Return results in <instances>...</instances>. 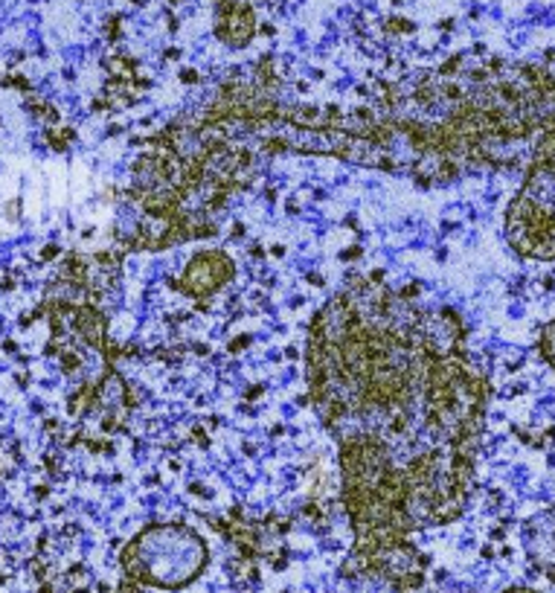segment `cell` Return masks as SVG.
I'll return each instance as SVG.
<instances>
[{
  "label": "cell",
  "mask_w": 555,
  "mask_h": 593,
  "mask_svg": "<svg viewBox=\"0 0 555 593\" xmlns=\"http://www.w3.org/2000/svg\"><path fill=\"white\" fill-rule=\"evenodd\" d=\"M462 338L451 309L410 306L384 271L352 274L311 317L308 402L338 442L355 553L370 562L465 506L489 387Z\"/></svg>",
  "instance_id": "6da1fadb"
},
{
  "label": "cell",
  "mask_w": 555,
  "mask_h": 593,
  "mask_svg": "<svg viewBox=\"0 0 555 593\" xmlns=\"http://www.w3.org/2000/svg\"><path fill=\"white\" fill-rule=\"evenodd\" d=\"M125 567L152 585H184L207 564V547L189 527H149L123 553Z\"/></svg>",
  "instance_id": "7a4b0ae2"
},
{
  "label": "cell",
  "mask_w": 555,
  "mask_h": 593,
  "mask_svg": "<svg viewBox=\"0 0 555 593\" xmlns=\"http://www.w3.org/2000/svg\"><path fill=\"white\" fill-rule=\"evenodd\" d=\"M236 277V262L224 250H198L184 268L181 291L192 300H207Z\"/></svg>",
  "instance_id": "3957f363"
},
{
  "label": "cell",
  "mask_w": 555,
  "mask_h": 593,
  "mask_svg": "<svg viewBox=\"0 0 555 593\" xmlns=\"http://www.w3.org/2000/svg\"><path fill=\"white\" fill-rule=\"evenodd\" d=\"M216 35L230 47H247L256 35V18L250 3L216 0Z\"/></svg>",
  "instance_id": "277c9868"
},
{
  "label": "cell",
  "mask_w": 555,
  "mask_h": 593,
  "mask_svg": "<svg viewBox=\"0 0 555 593\" xmlns=\"http://www.w3.org/2000/svg\"><path fill=\"white\" fill-rule=\"evenodd\" d=\"M550 518H555V509L550 512ZM532 556H535L538 564L550 573V579H555V524L550 527V532H547V541H541Z\"/></svg>",
  "instance_id": "5b68a950"
},
{
  "label": "cell",
  "mask_w": 555,
  "mask_h": 593,
  "mask_svg": "<svg viewBox=\"0 0 555 593\" xmlns=\"http://www.w3.org/2000/svg\"><path fill=\"white\" fill-rule=\"evenodd\" d=\"M541 352L547 355V361L555 367V323H550L541 335Z\"/></svg>",
  "instance_id": "8992f818"
},
{
  "label": "cell",
  "mask_w": 555,
  "mask_h": 593,
  "mask_svg": "<svg viewBox=\"0 0 555 593\" xmlns=\"http://www.w3.org/2000/svg\"><path fill=\"white\" fill-rule=\"evenodd\" d=\"M175 123L181 125V128H186V131H195V125H192V117H181V120H175ZM195 134H201V131H195ZM204 137H210V134H204ZM216 140H218V137H216ZM221 152H227V155H233V157H236V160H239V163H245L247 169H256V166H253V163H247L245 157H239V155H236V152H233V149H221Z\"/></svg>",
  "instance_id": "52a82bcc"
},
{
  "label": "cell",
  "mask_w": 555,
  "mask_h": 593,
  "mask_svg": "<svg viewBox=\"0 0 555 593\" xmlns=\"http://www.w3.org/2000/svg\"><path fill=\"white\" fill-rule=\"evenodd\" d=\"M390 30H393V32H413V24H410V21H401V18H396V21H390Z\"/></svg>",
  "instance_id": "ba28073f"
},
{
  "label": "cell",
  "mask_w": 555,
  "mask_h": 593,
  "mask_svg": "<svg viewBox=\"0 0 555 593\" xmlns=\"http://www.w3.org/2000/svg\"><path fill=\"white\" fill-rule=\"evenodd\" d=\"M247 341H250L247 335H245V338H236V341H230V352H242V349L247 346Z\"/></svg>",
  "instance_id": "9c48e42d"
},
{
  "label": "cell",
  "mask_w": 555,
  "mask_h": 593,
  "mask_svg": "<svg viewBox=\"0 0 555 593\" xmlns=\"http://www.w3.org/2000/svg\"><path fill=\"white\" fill-rule=\"evenodd\" d=\"M361 253H364V250H361L358 245H355V248H349L346 253H343V259H361Z\"/></svg>",
  "instance_id": "30bf717a"
},
{
  "label": "cell",
  "mask_w": 555,
  "mask_h": 593,
  "mask_svg": "<svg viewBox=\"0 0 555 593\" xmlns=\"http://www.w3.org/2000/svg\"><path fill=\"white\" fill-rule=\"evenodd\" d=\"M181 82H198V73H195V70H184V73H181Z\"/></svg>",
  "instance_id": "8fae6325"
},
{
  "label": "cell",
  "mask_w": 555,
  "mask_h": 593,
  "mask_svg": "<svg viewBox=\"0 0 555 593\" xmlns=\"http://www.w3.org/2000/svg\"><path fill=\"white\" fill-rule=\"evenodd\" d=\"M509 593H532V591H509Z\"/></svg>",
  "instance_id": "7c38bea8"
},
{
  "label": "cell",
  "mask_w": 555,
  "mask_h": 593,
  "mask_svg": "<svg viewBox=\"0 0 555 593\" xmlns=\"http://www.w3.org/2000/svg\"><path fill=\"white\" fill-rule=\"evenodd\" d=\"M172 3H178V0H172Z\"/></svg>",
  "instance_id": "4fadbf2b"
}]
</instances>
